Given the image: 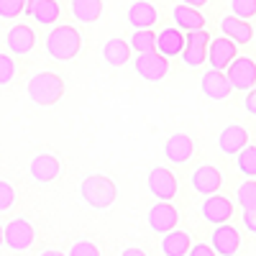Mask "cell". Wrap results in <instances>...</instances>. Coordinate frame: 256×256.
<instances>
[{"mask_svg":"<svg viewBox=\"0 0 256 256\" xmlns=\"http://www.w3.org/2000/svg\"><path fill=\"white\" fill-rule=\"evenodd\" d=\"M3 244H6V228L0 226V246H3Z\"/></svg>","mask_w":256,"mask_h":256,"instance_id":"60d3db41","label":"cell"},{"mask_svg":"<svg viewBox=\"0 0 256 256\" xmlns=\"http://www.w3.org/2000/svg\"><path fill=\"white\" fill-rule=\"evenodd\" d=\"M131 46L134 52H154L156 49V36L154 31H148V28H136L134 36H131Z\"/></svg>","mask_w":256,"mask_h":256,"instance_id":"4316f807","label":"cell"},{"mask_svg":"<svg viewBox=\"0 0 256 256\" xmlns=\"http://www.w3.org/2000/svg\"><path fill=\"white\" fill-rule=\"evenodd\" d=\"M192 154H195V141L187 134H174L164 141V156L172 164H187Z\"/></svg>","mask_w":256,"mask_h":256,"instance_id":"4fadbf2b","label":"cell"},{"mask_svg":"<svg viewBox=\"0 0 256 256\" xmlns=\"http://www.w3.org/2000/svg\"><path fill=\"white\" fill-rule=\"evenodd\" d=\"M134 70L146 82H162L169 74V59L164 54H159L156 49L154 52H141L134 62Z\"/></svg>","mask_w":256,"mask_h":256,"instance_id":"277c9868","label":"cell"},{"mask_svg":"<svg viewBox=\"0 0 256 256\" xmlns=\"http://www.w3.org/2000/svg\"><path fill=\"white\" fill-rule=\"evenodd\" d=\"M172 16H174V26L182 28V31L205 28V16L200 13V8H192L187 3H180V6H174Z\"/></svg>","mask_w":256,"mask_h":256,"instance_id":"603a6c76","label":"cell"},{"mask_svg":"<svg viewBox=\"0 0 256 256\" xmlns=\"http://www.w3.org/2000/svg\"><path fill=\"white\" fill-rule=\"evenodd\" d=\"M208 44H210V34L205 28H192L184 34V49H182V62L187 67H200L208 59Z\"/></svg>","mask_w":256,"mask_h":256,"instance_id":"5b68a950","label":"cell"},{"mask_svg":"<svg viewBox=\"0 0 256 256\" xmlns=\"http://www.w3.org/2000/svg\"><path fill=\"white\" fill-rule=\"evenodd\" d=\"M6 44H8L10 54H28V52H34V46H36V34H34L31 26L18 24V26H13V28L8 31Z\"/></svg>","mask_w":256,"mask_h":256,"instance_id":"e0dca14e","label":"cell"},{"mask_svg":"<svg viewBox=\"0 0 256 256\" xmlns=\"http://www.w3.org/2000/svg\"><path fill=\"white\" fill-rule=\"evenodd\" d=\"M226 74L230 80V88L233 90L248 92L254 84H256V62L248 59V56H236L226 67Z\"/></svg>","mask_w":256,"mask_h":256,"instance_id":"8992f818","label":"cell"},{"mask_svg":"<svg viewBox=\"0 0 256 256\" xmlns=\"http://www.w3.org/2000/svg\"><path fill=\"white\" fill-rule=\"evenodd\" d=\"M16 205V190L6 180H0V212H6Z\"/></svg>","mask_w":256,"mask_h":256,"instance_id":"1f68e13d","label":"cell"},{"mask_svg":"<svg viewBox=\"0 0 256 256\" xmlns=\"http://www.w3.org/2000/svg\"><path fill=\"white\" fill-rule=\"evenodd\" d=\"M210 244L218 256H236V251L241 248V233L228 223H220L216 226V233L210 236Z\"/></svg>","mask_w":256,"mask_h":256,"instance_id":"8fae6325","label":"cell"},{"mask_svg":"<svg viewBox=\"0 0 256 256\" xmlns=\"http://www.w3.org/2000/svg\"><path fill=\"white\" fill-rule=\"evenodd\" d=\"M120 256H146L141 248H134V246H128V248H123V254Z\"/></svg>","mask_w":256,"mask_h":256,"instance_id":"74e56055","label":"cell"},{"mask_svg":"<svg viewBox=\"0 0 256 256\" xmlns=\"http://www.w3.org/2000/svg\"><path fill=\"white\" fill-rule=\"evenodd\" d=\"M80 195L95 210H105L110 208L118 198V187L113 180H108L105 174H90L80 182Z\"/></svg>","mask_w":256,"mask_h":256,"instance_id":"6da1fadb","label":"cell"},{"mask_svg":"<svg viewBox=\"0 0 256 256\" xmlns=\"http://www.w3.org/2000/svg\"><path fill=\"white\" fill-rule=\"evenodd\" d=\"M236 200H238L241 210L244 208H256V177H248L244 184H238Z\"/></svg>","mask_w":256,"mask_h":256,"instance_id":"f1b7e54d","label":"cell"},{"mask_svg":"<svg viewBox=\"0 0 256 256\" xmlns=\"http://www.w3.org/2000/svg\"><path fill=\"white\" fill-rule=\"evenodd\" d=\"M244 108H246V113L256 116V84L248 90V95H246V100H244Z\"/></svg>","mask_w":256,"mask_h":256,"instance_id":"8d00e7d4","label":"cell"},{"mask_svg":"<svg viewBox=\"0 0 256 256\" xmlns=\"http://www.w3.org/2000/svg\"><path fill=\"white\" fill-rule=\"evenodd\" d=\"M187 256H216V248L208 244H195V246H190Z\"/></svg>","mask_w":256,"mask_h":256,"instance_id":"e575fe53","label":"cell"},{"mask_svg":"<svg viewBox=\"0 0 256 256\" xmlns=\"http://www.w3.org/2000/svg\"><path fill=\"white\" fill-rule=\"evenodd\" d=\"M220 31H223V36H228L230 41H236L238 46L248 44V41L254 38V28L248 26V20L233 16V13L220 18Z\"/></svg>","mask_w":256,"mask_h":256,"instance_id":"d6986e66","label":"cell"},{"mask_svg":"<svg viewBox=\"0 0 256 256\" xmlns=\"http://www.w3.org/2000/svg\"><path fill=\"white\" fill-rule=\"evenodd\" d=\"M72 16L80 24H95L102 16V0H72Z\"/></svg>","mask_w":256,"mask_h":256,"instance_id":"484cf974","label":"cell"},{"mask_svg":"<svg viewBox=\"0 0 256 256\" xmlns=\"http://www.w3.org/2000/svg\"><path fill=\"white\" fill-rule=\"evenodd\" d=\"M192 187H195V192H200V195H212V192H218L220 184H223V174L218 172L216 166L210 164H202L200 169H195L190 177Z\"/></svg>","mask_w":256,"mask_h":256,"instance_id":"9a60e30c","label":"cell"},{"mask_svg":"<svg viewBox=\"0 0 256 256\" xmlns=\"http://www.w3.org/2000/svg\"><path fill=\"white\" fill-rule=\"evenodd\" d=\"M182 3H187V6H192V8H205L208 0H182Z\"/></svg>","mask_w":256,"mask_h":256,"instance_id":"f35d334b","label":"cell"},{"mask_svg":"<svg viewBox=\"0 0 256 256\" xmlns=\"http://www.w3.org/2000/svg\"><path fill=\"white\" fill-rule=\"evenodd\" d=\"M200 216L210 223V226H220V223H228L230 216H233V202L218 192H212V195L202 202L200 208Z\"/></svg>","mask_w":256,"mask_h":256,"instance_id":"30bf717a","label":"cell"},{"mask_svg":"<svg viewBox=\"0 0 256 256\" xmlns=\"http://www.w3.org/2000/svg\"><path fill=\"white\" fill-rule=\"evenodd\" d=\"M230 10H233V16L248 20L256 16V0H230Z\"/></svg>","mask_w":256,"mask_h":256,"instance_id":"4dcf8cb0","label":"cell"},{"mask_svg":"<svg viewBox=\"0 0 256 256\" xmlns=\"http://www.w3.org/2000/svg\"><path fill=\"white\" fill-rule=\"evenodd\" d=\"M184 49V34L182 28L177 26H166L156 34V52L164 54L166 59H172V56H180Z\"/></svg>","mask_w":256,"mask_h":256,"instance_id":"2e32d148","label":"cell"},{"mask_svg":"<svg viewBox=\"0 0 256 256\" xmlns=\"http://www.w3.org/2000/svg\"><path fill=\"white\" fill-rule=\"evenodd\" d=\"M16 77V62L8 54H0V84H8Z\"/></svg>","mask_w":256,"mask_h":256,"instance_id":"d6a6232c","label":"cell"},{"mask_svg":"<svg viewBox=\"0 0 256 256\" xmlns=\"http://www.w3.org/2000/svg\"><path fill=\"white\" fill-rule=\"evenodd\" d=\"M41 256H64V254H62V251H54V248H46Z\"/></svg>","mask_w":256,"mask_h":256,"instance_id":"ab89813d","label":"cell"},{"mask_svg":"<svg viewBox=\"0 0 256 256\" xmlns=\"http://www.w3.org/2000/svg\"><path fill=\"white\" fill-rule=\"evenodd\" d=\"M146 184L148 190H152V195L156 200H174L177 198V192H180V184H177V177L169 172L166 166H154L152 172H148L146 177Z\"/></svg>","mask_w":256,"mask_h":256,"instance_id":"52a82bcc","label":"cell"},{"mask_svg":"<svg viewBox=\"0 0 256 256\" xmlns=\"http://www.w3.org/2000/svg\"><path fill=\"white\" fill-rule=\"evenodd\" d=\"M24 13L34 16V20L41 24V26H52V24H56V18H59L62 10H59L56 0H36V3H26Z\"/></svg>","mask_w":256,"mask_h":256,"instance_id":"7402d4cb","label":"cell"},{"mask_svg":"<svg viewBox=\"0 0 256 256\" xmlns=\"http://www.w3.org/2000/svg\"><path fill=\"white\" fill-rule=\"evenodd\" d=\"M246 144H248V134H246V128L238 126V123L226 126L223 134L218 136V146H220L223 154H238Z\"/></svg>","mask_w":256,"mask_h":256,"instance_id":"44dd1931","label":"cell"},{"mask_svg":"<svg viewBox=\"0 0 256 256\" xmlns=\"http://www.w3.org/2000/svg\"><path fill=\"white\" fill-rule=\"evenodd\" d=\"M82 38L74 26H56L46 36V54L59 59V62H72L80 54Z\"/></svg>","mask_w":256,"mask_h":256,"instance_id":"7a4b0ae2","label":"cell"},{"mask_svg":"<svg viewBox=\"0 0 256 256\" xmlns=\"http://www.w3.org/2000/svg\"><path fill=\"white\" fill-rule=\"evenodd\" d=\"M26 10V0H0V18H18Z\"/></svg>","mask_w":256,"mask_h":256,"instance_id":"f546056e","label":"cell"},{"mask_svg":"<svg viewBox=\"0 0 256 256\" xmlns=\"http://www.w3.org/2000/svg\"><path fill=\"white\" fill-rule=\"evenodd\" d=\"M26 3H36V0H26Z\"/></svg>","mask_w":256,"mask_h":256,"instance_id":"b9f144b4","label":"cell"},{"mask_svg":"<svg viewBox=\"0 0 256 256\" xmlns=\"http://www.w3.org/2000/svg\"><path fill=\"white\" fill-rule=\"evenodd\" d=\"M62 95H64V80L54 72H38L28 82V98L36 105L49 108V105L62 100Z\"/></svg>","mask_w":256,"mask_h":256,"instance_id":"3957f363","label":"cell"},{"mask_svg":"<svg viewBox=\"0 0 256 256\" xmlns=\"http://www.w3.org/2000/svg\"><path fill=\"white\" fill-rule=\"evenodd\" d=\"M146 220H148V226H152V230H156V233H166V230L177 228L180 212H177L174 205H169L166 200H159V205H154L152 210H148Z\"/></svg>","mask_w":256,"mask_h":256,"instance_id":"7c38bea8","label":"cell"},{"mask_svg":"<svg viewBox=\"0 0 256 256\" xmlns=\"http://www.w3.org/2000/svg\"><path fill=\"white\" fill-rule=\"evenodd\" d=\"M126 18L134 28H154V24L159 20V10H156L154 3H148V0H138V3H134L128 8Z\"/></svg>","mask_w":256,"mask_h":256,"instance_id":"ac0fdd59","label":"cell"},{"mask_svg":"<svg viewBox=\"0 0 256 256\" xmlns=\"http://www.w3.org/2000/svg\"><path fill=\"white\" fill-rule=\"evenodd\" d=\"M241 218H244V226H246L251 233H256V208H244Z\"/></svg>","mask_w":256,"mask_h":256,"instance_id":"d590c367","label":"cell"},{"mask_svg":"<svg viewBox=\"0 0 256 256\" xmlns=\"http://www.w3.org/2000/svg\"><path fill=\"white\" fill-rule=\"evenodd\" d=\"M34 238H36L34 226L28 220H24V218H16V220H10L6 226V246L10 251H26V248H31Z\"/></svg>","mask_w":256,"mask_h":256,"instance_id":"9c48e42d","label":"cell"},{"mask_svg":"<svg viewBox=\"0 0 256 256\" xmlns=\"http://www.w3.org/2000/svg\"><path fill=\"white\" fill-rule=\"evenodd\" d=\"M190 246H192L190 233L177 230V228L166 230L164 238H162V251H164V256H187Z\"/></svg>","mask_w":256,"mask_h":256,"instance_id":"cb8c5ba5","label":"cell"},{"mask_svg":"<svg viewBox=\"0 0 256 256\" xmlns=\"http://www.w3.org/2000/svg\"><path fill=\"white\" fill-rule=\"evenodd\" d=\"M59 159L54 154H36L31 159V177L41 184H46V182H54L59 177Z\"/></svg>","mask_w":256,"mask_h":256,"instance_id":"ffe728a7","label":"cell"},{"mask_svg":"<svg viewBox=\"0 0 256 256\" xmlns=\"http://www.w3.org/2000/svg\"><path fill=\"white\" fill-rule=\"evenodd\" d=\"M67 256H100V248L92 241H77Z\"/></svg>","mask_w":256,"mask_h":256,"instance_id":"836d02e7","label":"cell"},{"mask_svg":"<svg viewBox=\"0 0 256 256\" xmlns=\"http://www.w3.org/2000/svg\"><path fill=\"white\" fill-rule=\"evenodd\" d=\"M102 59L110 64V67H123L131 59V44L123 38H108L102 46Z\"/></svg>","mask_w":256,"mask_h":256,"instance_id":"d4e9b609","label":"cell"},{"mask_svg":"<svg viewBox=\"0 0 256 256\" xmlns=\"http://www.w3.org/2000/svg\"><path fill=\"white\" fill-rule=\"evenodd\" d=\"M238 44L236 41H230L228 36H218V38H210V44H208V62H210V67L212 70H223L236 59V49Z\"/></svg>","mask_w":256,"mask_h":256,"instance_id":"ba28073f","label":"cell"},{"mask_svg":"<svg viewBox=\"0 0 256 256\" xmlns=\"http://www.w3.org/2000/svg\"><path fill=\"white\" fill-rule=\"evenodd\" d=\"M200 90L210 98V100H226L230 95V80L223 70H210L202 74V82H200Z\"/></svg>","mask_w":256,"mask_h":256,"instance_id":"5bb4252c","label":"cell"},{"mask_svg":"<svg viewBox=\"0 0 256 256\" xmlns=\"http://www.w3.org/2000/svg\"><path fill=\"white\" fill-rule=\"evenodd\" d=\"M236 164H238V169H241V174H246V177H256V146L246 144L241 152H238Z\"/></svg>","mask_w":256,"mask_h":256,"instance_id":"83f0119b","label":"cell"}]
</instances>
